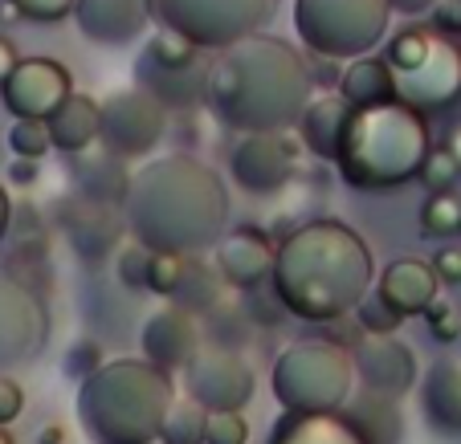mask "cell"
<instances>
[{"label":"cell","mask_w":461,"mask_h":444,"mask_svg":"<svg viewBox=\"0 0 461 444\" xmlns=\"http://www.w3.org/2000/svg\"><path fill=\"white\" fill-rule=\"evenodd\" d=\"M311 66L278 37H245L209 66L204 98L241 135H286L306 114Z\"/></svg>","instance_id":"obj_1"},{"label":"cell","mask_w":461,"mask_h":444,"mask_svg":"<svg viewBox=\"0 0 461 444\" xmlns=\"http://www.w3.org/2000/svg\"><path fill=\"white\" fill-rule=\"evenodd\" d=\"M122 209L140 244L156 253L201 257L225 236L229 196L212 167L188 155H164L131 175Z\"/></svg>","instance_id":"obj_2"},{"label":"cell","mask_w":461,"mask_h":444,"mask_svg":"<svg viewBox=\"0 0 461 444\" xmlns=\"http://www.w3.org/2000/svg\"><path fill=\"white\" fill-rule=\"evenodd\" d=\"M274 294L303 323H339L375 289L372 249L339 220H311L278 244Z\"/></svg>","instance_id":"obj_3"},{"label":"cell","mask_w":461,"mask_h":444,"mask_svg":"<svg viewBox=\"0 0 461 444\" xmlns=\"http://www.w3.org/2000/svg\"><path fill=\"white\" fill-rule=\"evenodd\" d=\"M172 404L167 371L148 359H114L78 387V424L95 444H156Z\"/></svg>","instance_id":"obj_4"},{"label":"cell","mask_w":461,"mask_h":444,"mask_svg":"<svg viewBox=\"0 0 461 444\" xmlns=\"http://www.w3.org/2000/svg\"><path fill=\"white\" fill-rule=\"evenodd\" d=\"M429 151H433V135H429L425 114L404 102H388L375 111H356L348 143L335 164L351 188L388 192V188L420 180Z\"/></svg>","instance_id":"obj_5"},{"label":"cell","mask_w":461,"mask_h":444,"mask_svg":"<svg viewBox=\"0 0 461 444\" xmlns=\"http://www.w3.org/2000/svg\"><path fill=\"white\" fill-rule=\"evenodd\" d=\"M356 384V359L331 339H303L274 363L270 392L286 412H339Z\"/></svg>","instance_id":"obj_6"},{"label":"cell","mask_w":461,"mask_h":444,"mask_svg":"<svg viewBox=\"0 0 461 444\" xmlns=\"http://www.w3.org/2000/svg\"><path fill=\"white\" fill-rule=\"evenodd\" d=\"M392 0H294V25L319 58H367L384 41Z\"/></svg>","instance_id":"obj_7"},{"label":"cell","mask_w":461,"mask_h":444,"mask_svg":"<svg viewBox=\"0 0 461 444\" xmlns=\"http://www.w3.org/2000/svg\"><path fill=\"white\" fill-rule=\"evenodd\" d=\"M156 21L176 29L201 49H229V45L258 37L270 21L274 0H151Z\"/></svg>","instance_id":"obj_8"},{"label":"cell","mask_w":461,"mask_h":444,"mask_svg":"<svg viewBox=\"0 0 461 444\" xmlns=\"http://www.w3.org/2000/svg\"><path fill=\"white\" fill-rule=\"evenodd\" d=\"M103 114V147L114 151L119 159H140L164 143L167 131V106L151 98L148 90H114L111 98L98 102Z\"/></svg>","instance_id":"obj_9"},{"label":"cell","mask_w":461,"mask_h":444,"mask_svg":"<svg viewBox=\"0 0 461 444\" xmlns=\"http://www.w3.org/2000/svg\"><path fill=\"white\" fill-rule=\"evenodd\" d=\"M184 384H188V400H196L204 412H241L253 400L258 379L237 351L204 342L201 355L184 371Z\"/></svg>","instance_id":"obj_10"},{"label":"cell","mask_w":461,"mask_h":444,"mask_svg":"<svg viewBox=\"0 0 461 444\" xmlns=\"http://www.w3.org/2000/svg\"><path fill=\"white\" fill-rule=\"evenodd\" d=\"M461 98V49L449 37L437 33V45L412 70L396 74V102L412 106L417 114H445Z\"/></svg>","instance_id":"obj_11"},{"label":"cell","mask_w":461,"mask_h":444,"mask_svg":"<svg viewBox=\"0 0 461 444\" xmlns=\"http://www.w3.org/2000/svg\"><path fill=\"white\" fill-rule=\"evenodd\" d=\"M298 147L290 135H241L229 155L233 183L249 196H278L298 172Z\"/></svg>","instance_id":"obj_12"},{"label":"cell","mask_w":461,"mask_h":444,"mask_svg":"<svg viewBox=\"0 0 461 444\" xmlns=\"http://www.w3.org/2000/svg\"><path fill=\"white\" fill-rule=\"evenodd\" d=\"M70 94H74L70 70L53 58H21L13 78L0 86L5 111L17 114V119H37V122H50Z\"/></svg>","instance_id":"obj_13"},{"label":"cell","mask_w":461,"mask_h":444,"mask_svg":"<svg viewBox=\"0 0 461 444\" xmlns=\"http://www.w3.org/2000/svg\"><path fill=\"white\" fill-rule=\"evenodd\" d=\"M351 359H356L359 384L372 395H380V400H401L404 392L417 387V375H420L417 355H412V347L401 342L396 334H367V339L351 351Z\"/></svg>","instance_id":"obj_14"},{"label":"cell","mask_w":461,"mask_h":444,"mask_svg":"<svg viewBox=\"0 0 461 444\" xmlns=\"http://www.w3.org/2000/svg\"><path fill=\"white\" fill-rule=\"evenodd\" d=\"M140 342H143V359L156 363L159 371H167V375L188 371V363L201 355V347H204L196 314L176 306V302L164 306V310H156L148 323H143Z\"/></svg>","instance_id":"obj_15"},{"label":"cell","mask_w":461,"mask_h":444,"mask_svg":"<svg viewBox=\"0 0 461 444\" xmlns=\"http://www.w3.org/2000/svg\"><path fill=\"white\" fill-rule=\"evenodd\" d=\"M274 265H278V244L261 228H233V233L221 236L217 244V273L225 286L233 289H258L261 281L274 278Z\"/></svg>","instance_id":"obj_16"},{"label":"cell","mask_w":461,"mask_h":444,"mask_svg":"<svg viewBox=\"0 0 461 444\" xmlns=\"http://www.w3.org/2000/svg\"><path fill=\"white\" fill-rule=\"evenodd\" d=\"M437 289H441V278H437L433 262H417V257H404V262H392L388 270L375 278V297H380L388 310H396L401 318H417V314H429V306L437 302Z\"/></svg>","instance_id":"obj_17"},{"label":"cell","mask_w":461,"mask_h":444,"mask_svg":"<svg viewBox=\"0 0 461 444\" xmlns=\"http://www.w3.org/2000/svg\"><path fill=\"white\" fill-rule=\"evenodd\" d=\"M351 119H356V106L343 94H319L298 119V143L319 159H339L351 131Z\"/></svg>","instance_id":"obj_18"},{"label":"cell","mask_w":461,"mask_h":444,"mask_svg":"<svg viewBox=\"0 0 461 444\" xmlns=\"http://www.w3.org/2000/svg\"><path fill=\"white\" fill-rule=\"evenodd\" d=\"M270 444H372V436L343 412H282Z\"/></svg>","instance_id":"obj_19"},{"label":"cell","mask_w":461,"mask_h":444,"mask_svg":"<svg viewBox=\"0 0 461 444\" xmlns=\"http://www.w3.org/2000/svg\"><path fill=\"white\" fill-rule=\"evenodd\" d=\"M151 0H78V17L82 33L90 41L103 45H127L131 37H140V29L148 25Z\"/></svg>","instance_id":"obj_20"},{"label":"cell","mask_w":461,"mask_h":444,"mask_svg":"<svg viewBox=\"0 0 461 444\" xmlns=\"http://www.w3.org/2000/svg\"><path fill=\"white\" fill-rule=\"evenodd\" d=\"M420 404L437 432L461 436V359H437L420 384Z\"/></svg>","instance_id":"obj_21"},{"label":"cell","mask_w":461,"mask_h":444,"mask_svg":"<svg viewBox=\"0 0 461 444\" xmlns=\"http://www.w3.org/2000/svg\"><path fill=\"white\" fill-rule=\"evenodd\" d=\"M135 78H140V90L159 98L167 111H180V106H196L204 98V78H209V70H196V66L172 70V66H159V61H151L148 53H143V58L135 61Z\"/></svg>","instance_id":"obj_22"},{"label":"cell","mask_w":461,"mask_h":444,"mask_svg":"<svg viewBox=\"0 0 461 444\" xmlns=\"http://www.w3.org/2000/svg\"><path fill=\"white\" fill-rule=\"evenodd\" d=\"M50 135H53V151L61 155H82L98 143L103 135V114L98 102L90 94H70L58 106V114L50 119Z\"/></svg>","instance_id":"obj_23"},{"label":"cell","mask_w":461,"mask_h":444,"mask_svg":"<svg viewBox=\"0 0 461 444\" xmlns=\"http://www.w3.org/2000/svg\"><path fill=\"white\" fill-rule=\"evenodd\" d=\"M339 94L356 111H375V106L396 102V74L384 58H356L339 78Z\"/></svg>","instance_id":"obj_24"},{"label":"cell","mask_w":461,"mask_h":444,"mask_svg":"<svg viewBox=\"0 0 461 444\" xmlns=\"http://www.w3.org/2000/svg\"><path fill=\"white\" fill-rule=\"evenodd\" d=\"M204 432H209V412L196 400H176L164 420L159 440L164 444H204Z\"/></svg>","instance_id":"obj_25"},{"label":"cell","mask_w":461,"mask_h":444,"mask_svg":"<svg viewBox=\"0 0 461 444\" xmlns=\"http://www.w3.org/2000/svg\"><path fill=\"white\" fill-rule=\"evenodd\" d=\"M420 233L445 241V236L461 233V196L457 192H429V200L420 204Z\"/></svg>","instance_id":"obj_26"},{"label":"cell","mask_w":461,"mask_h":444,"mask_svg":"<svg viewBox=\"0 0 461 444\" xmlns=\"http://www.w3.org/2000/svg\"><path fill=\"white\" fill-rule=\"evenodd\" d=\"M188 265L192 257L184 253H151V273H148V294L159 297H172L184 289V278H188Z\"/></svg>","instance_id":"obj_27"},{"label":"cell","mask_w":461,"mask_h":444,"mask_svg":"<svg viewBox=\"0 0 461 444\" xmlns=\"http://www.w3.org/2000/svg\"><path fill=\"white\" fill-rule=\"evenodd\" d=\"M143 53H148L151 61H159V66H172V70H188V66L201 61V45H192L188 37H180L176 29H159Z\"/></svg>","instance_id":"obj_28"},{"label":"cell","mask_w":461,"mask_h":444,"mask_svg":"<svg viewBox=\"0 0 461 444\" xmlns=\"http://www.w3.org/2000/svg\"><path fill=\"white\" fill-rule=\"evenodd\" d=\"M9 147L17 159H37L41 164L45 151H53V135H50V122H37V119H17L9 127Z\"/></svg>","instance_id":"obj_29"},{"label":"cell","mask_w":461,"mask_h":444,"mask_svg":"<svg viewBox=\"0 0 461 444\" xmlns=\"http://www.w3.org/2000/svg\"><path fill=\"white\" fill-rule=\"evenodd\" d=\"M356 323H359V334L367 339V334H396V331H401L404 318H401L396 310H388V306H384L380 297H375V289H372V294H367L364 302H359Z\"/></svg>","instance_id":"obj_30"},{"label":"cell","mask_w":461,"mask_h":444,"mask_svg":"<svg viewBox=\"0 0 461 444\" xmlns=\"http://www.w3.org/2000/svg\"><path fill=\"white\" fill-rule=\"evenodd\" d=\"M103 367H106L103 347H98V342H90V339H78L70 351H66V359H61V371L70 375V379H78V384H86L90 375H98Z\"/></svg>","instance_id":"obj_31"},{"label":"cell","mask_w":461,"mask_h":444,"mask_svg":"<svg viewBox=\"0 0 461 444\" xmlns=\"http://www.w3.org/2000/svg\"><path fill=\"white\" fill-rule=\"evenodd\" d=\"M151 253L148 244H127V249L119 253V281L127 289H148V273H151Z\"/></svg>","instance_id":"obj_32"},{"label":"cell","mask_w":461,"mask_h":444,"mask_svg":"<svg viewBox=\"0 0 461 444\" xmlns=\"http://www.w3.org/2000/svg\"><path fill=\"white\" fill-rule=\"evenodd\" d=\"M457 175H461L457 159H453L445 147H433V151H429V159H425V172H420V183H425V188H433V192H453Z\"/></svg>","instance_id":"obj_33"},{"label":"cell","mask_w":461,"mask_h":444,"mask_svg":"<svg viewBox=\"0 0 461 444\" xmlns=\"http://www.w3.org/2000/svg\"><path fill=\"white\" fill-rule=\"evenodd\" d=\"M249 440V424L241 412H209V432L204 444H245Z\"/></svg>","instance_id":"obj_34"},{"label":"cell","mask_w":461,"mask_h":444,"mask_svg":"<svg viewBox=\"0 0 461 444\" xmlns=\"http://www.w3.org/2000/svg\"><path fill=\"white\" fill-rule=\"evenodd\" d=\"M429 334L437 342H457L461 339V310L453 302H433L429 306Z\"/></svg>","instance_id":"obj_35"},{"label":"cell","mask_w":461,"mask_h":444,"mask_svg":"<svg viewBox=\"0 0 461 444\" xmlns=\"http://www.w3.org/2000/svg\"><path fill=\"white\" fill-rule=\"evenodd\" d=\"M17 9L25 13V21H41V25H53V21H66L78 0H17Z\"/></svg>","instance_id":"obj_36"},{"label":"cell","mask_w":461,"mask_h":444,"mask_svg":"<svg viewBox=\"0 0 461 444\" xmlns=\"http://www.w3.org/2000/svg\"><path fill=\"white\" fill-rule=\"evenodd\" d=\"M21 412H25V392H21V384L9 379V375H0V428H9Z\"/></svg>","instance_id":"obj_37"},{"label":"cell","mask_w":461,"mask_h":444,"mask_svg":"<svg viewBox=\"0 0 461 444\" xmlns=\"http://www.w3.org/2000/svg\"><path fill=\"white\" fill-rule=\"evenodd\" d=\"M433 270H437V278H441V281H449V286H461V249H457V244H445V249H437Z\"/></svg>","instance_id":"obj_38"},{"label":"cell","mask_w":461,"mask_h":444,"mask_svg":"<svg viewBox=\"0 0 461 444\" xmlns=\"http://www.w3.org/2000/svg\"><path fill=\"white\" fill-rule=\"evenodd\" d=\"M437 33H461V0H441L433 9Z\"/></svg>","instance_id":"obj_39"},{"label":"cell","mask_w":461,"mask_h":444,"mask_svg":"<svg viewBox=\"0 0 461 444\" xmlns=\"http://www.w3.org/2000/svg\"><path fill=\"white\" fill-rule=\"evenodd\" d=\"M21 66V58H17V45L9 41V37H0V86L13 78V70Z\"/></svg>","instance_id":"obj_40"},{"label":"cell","mask_w":461,"mask_h":444,"mask_svg":"<svg viewBox=\"0 0 461 444\" xmlns=\"http://www.w3.org/2000/svg\"><path fill=\"white\" fill-rule=\"evenodd\" d=\"M9 180L21 183V188H29V183L37 180V159H13V164H9Z\"/></svg>","instance_id":"obj_41"},{"label":"cell","mask_w":461,"mask_h":444,"mask_svg":"<svg viewBox=\"0 0 461 444\" xmlns=\"http://www.w3.org/2000/svg\"><path fill=\"white\" fill-rule=\"evenodd\" d=\"M441 147L449 151V155L457 159V167H461V119L449 122V131H445V143H441Z\"/></svg>","instance_id":"obj_42"},{"label":"cell","mask_w":461,"mask_h":444,"mask_svg":"<svg viewBox=\"0 0 461 444\" xmlns=\"http://www.w3.org/2000/svg\"><path fill=\"white\" fill-rule=\"evenodd\" d=\"M437 4H441V0H392V9H396V13H433L437 9Z\"/></svg>","instance_id":"obj_43"},{"label":"cell","mask_w":461,"mask_h":444,"mask_svg":"<svg viewBox=\"0 0 461 444\" xmlns=\"http://www.w3.org/2000/svg\"><path fill=\"white\" fill-rule=\"evenodd\" d=\"M25 21V13L17 9V0H0V25H17Z\"/></svg>","instance_id":"obj_44"},{"label":"cell","mask_w":461,"mask_h":444,"mask_svg":"<svg viewBox=\"0 0 461 444\" xmlns=\"http://www.w3.org/2000/svg\"><path fill=\"white\" fill-rule=\"evenodd\" d=\"M9 220H13V204H9V192L0 188V241H5V233H9Z\"/></svg>","instance_id":"obj_45"},{"label":"cell","mask_w":461,"mask_h":444,"mask_svg":"<svg viewBox=\"0 0 461 444\" xmlns=\"http://www.w3.org/2000/svg\"><path fill=\"white\" fill-rule=\"evenodd\" d=\"M61 440H66L61 424H45V428H41V444H61Z\"/></svg>","instance_id":"obj_46"},{"label":"cell","mask_w":461,"mask_h":444,"mask_svg":"<svg viewBox=\"0 0 461 444\" xmlns=\"http://www.w3.org/2000/svg\"><path fill=\"white\" fill-rule=\"evenodd\" d=\"M0 444H17V440L9 436V428H0Z\"/></svg>","instance_id":"obj_47"}]
</instances>
